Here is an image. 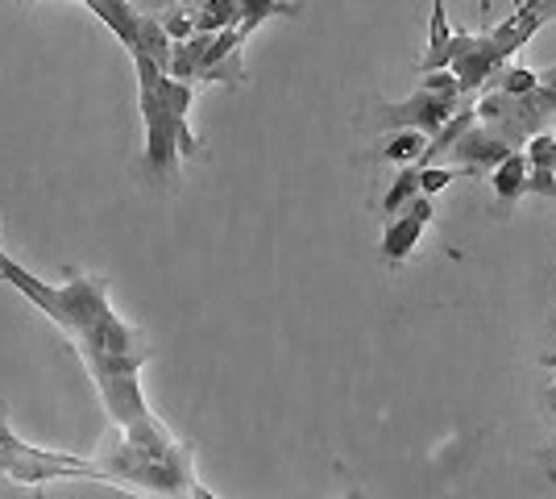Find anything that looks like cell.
<instances>
[{
	"mask_svg": "<svg viewBox=\"0 0 556 499\" xmlns=\"http://www.w3.org/2000/svg\"><path fill=\"white\" fill-rule=\"evenodd\" d=\"M0 284L17 287L54 329L67 333L79 362L88 366L109 412V441L92 458L104 483L154 499H191V453L159 425L141 396V366L150 362V346L125 316H116L109 279L71 275L63 284H42L22 262L0 254Z\"/></svg>",
	"mask_w": 556,
	"mask_h": 499,
	"instance_id": "cell-1",
	"label": "cell"
},
{
	"mask_svg": "<svg viewBox=\"0 0 556 499\" xmlns=\"http://www.w3.org/2000/svg\"><path fill=\"white\" fill-rule=\"evenodd\" d=\"M134 59V72H138V109L141 125H146V163L159 175H179V159H195L204 146L191 134V125L184 117H175L166 109V100L159 96V79L163 67L154 59H146L141 50H129Z\"/></svg>",
	"mask_w": 556,
	"mask_h": 499,
	"instance_id": "cell-2",
	"label": "cell"
},
{
	"mask_svg": "<svg viewBox=\"0 0 556 499\" xmlns=\"http://www.w3.org/2000/svg\"><path fill=\"white\" fill-rule=\"evenodd\" d=\"M0 478L17 483V487H47L54 478H96L104 483L100 466L92 458H75V453H59V450H38L22 441L13 428H9V416H4V404H0Z\"/></svg>",
	"mask_w": 556,
	"mask_h": 499,
	"instance_id": "cell-3",
	"label": "cell"
},
{
	"mask_svg": "<svg viewBox=\"0 0 556 499\" xmlns=\"http://www.w3.org/2000/svg\"><path fill=\"white\" fill-rule=\"evenodd\" d=\"M457 113V96H441V92H424L419 88L412 100H399V104H382V117L387 125H399V129H419L424 138H432L444 121Z\"/></svg>",
	"mask_w": 556,
	"mask_h": 499,
	"instance_id": "cell-4",
	"label": "cell"
},
{
	"mask_svg": "<svg viewBox=\"0 0 556 499\" xmlns=\"http://www.w3.org/2000/svg\"><path fill=\"white\" fill-rule=\"evenodd\" d=\"M428 221H432V196H424L416 191L399 213L387 221V229H382V241H378V250H382V259L387 262H403L412 250L419 246L424 238V229H428Z\"/></svg>",
	"mask_w": 556,
	"mask_h": 499,
	"instance_id": "cell-5",
	"label": "cell"
},
{
	"mask_svg": "<svg viewBox=\"0 0 556 499\" xmlns=\"http://www.w3.org/2000/svg\"><path fill=\"white\" fill-rule=\"evenodd\" d=\"M515 146L507 142V138H498L490 125H482V121H473L469 129H465L457 142L448 146V154L462 163L465 175H478V171H494V166L507 159Z\"/></svg>",
	"mask_w": 556,
	"mask_h": 499,
	"instance_id": "cell-6",
	"label": "cell"
},
{
	"mask_svg": "<svg viewBox=\"0 0 556 499\" xmlns=\"http://www.w3.org/2000/svg\"><path fill=\"white\" fill-rule=\"evenodd\" d=\"M448 72L457 75L462 96H478V88H486L490 79L498 75V59H494V50H490L486 34L478 38V47H469L465 54H457V59L448 63Z\"/></svg>",
	"mask_w": 556,
	"mask_h": 499,
	"instance_id": "cell-7",
	"label": "cell"
},
{
	"mask_svg": "<svg viewBox=\"0 0 556 499\" xmlns=\"http://www.w3.org/2000/svg\"><path fill=\"white\" fill-rule=\"evenodd\" d=\"M79 4L92 9L100 25H109V34L125 50L138 47V9H134V0H79Z\"/></svg>",
	"mask_w": 556,
	"mask_h": 499,
	"instance_id": "cell-8",
	"label": "cell"
},
{
	"mask_svg": "<svg viewBox=\"0 0 556 499\" xmlns=\"http://www.w3.org/2000/svg\"><path fill=\"white\" fill-rule=\"evenodd\" d=\"M300 0H237V34L250 42L270 17H300Z\"/></svg>",
	"mask_w": 556,
	"mask_h": 499,
	"instance_id": "cell-9",
	"label": "cell"
},
{
	"mask_svg": "<svg viewBox=\"0 0 556 499\" xmlns=\"http://www.w3.org/2000/svg\"><path fill=\"white\" fill-rule=\"evenodd\" d=\"M448 38H453L448 9H444V0H432V17H428V50H424V59H419V72L448 67Z\"/></svg>",
	"mask_w": 556,
	"mask_h": 499,
	"instance_id": "cell-10",
	"label": "cell"
},
{
	"mask_svg": "<svg viewBox=\"0 0 556 499\" xmlns=\"http://www.w3.org/2000/svg\"><path fill=\"white\" fill-rule=\"evenodd\" d=\"M494 196L498 200H519L523 196V184H528V154H523V146L519 150H510L503 163L494 166Z\"/></svg>",
	"mask_w": 556,
	"mask_h": 499,
	"instance_id": "cell-11",
	"label": "cell"
},
{
	"mask_svg": "<svg viewBox=\"0 0 556 499\" xmlns=\"http://www.w3.org/2000/svg\"><path fill=\"white\" fill-rule=\"evenodd\" d=\"M195 34H220L237 29V0H191Z\"/></svg>",
	"mask_w": 556,
	"mask_h": 499,
	"instance_id": "cell-12",
	"label": "cell"
},
{
	"mask_svg": "<svg viewBox=\"0 0 556 499\" xmlns=\"http://www.w3.org/2000/svg\"><path fill=\"white\" fill-rule=\"evenodd\" d=\"M170 34H166L163 25H159V17H141L138 13V47L134 50H141L146 59H154L159 67L166 72V63H170Z\"/></svg>",
	"mask_w": 556,
	"mask_h": 499,
	"instance_id": "cell-13",
	"label": "cell"
},
{
	"mask_svg": "<svg viewBox=\"0 0 556 499\" xmlns=\"http://www.w3.org/2000/svg\"><path fill=\"white\" fill-rule=\"evenodd\" d=\"M419 191V166L416 163H407V166H399V175L391 179V191L382 196V216H394L412 196Z\"/></svg>",
	"mask_w": 556,
	"mask_h": 499,
	"instance_id": "cell-14",
	"label": "cell"
},
{
	"mask_svg": "<svg viewBox=\"0 0 556 499\" xmlns=\"http://www.w3.org/2000/svg\"><path fill=\"white\" fill-rule=\"evenodd\" d=\"M424 146H428V138H424L419 129H399L391 142H387V150H382V159H391V163H399V166L419 163Z\"/></svg>",
	"mask_w": 556,
	"mask_h": 499,
	"instance_id": "cell-15",
	"label": "cell"
},
{
	"mask_svg": "<svg viewBox=\"0 0 556 499\" xmlns=\"http://www.w3.org/2000/svg\"><path fill=\"white\" fill-rule=\"evenodd\" d=\"M490 84H498L507 96H528L540 84V75L532 67H498V75L490 79Z\"/></svg>",
	"mask_w": 556,
	"mask_h": 499,
	"instance_id": "cell-16",
	"label": "cell"
},
{
	"mask_svg": "<svg viewBox=\"0 0 556 499\" xmlns=\"http://www.w3.org/2000/svg\"><path fill=\"white\" fill-rule=\"evenodd\" d=\"M465 171L462 166H419V191H424V196H437V191H444L448 188V184H453V179H462Z\"/></svg>",
	"mask_w": 556,
	"mask_h": 499,
	"instance_id": "cell-17",
	"label": "cell"
},
{
	"mask_svg": "<svg viewBox=\"0 0 556 499\" xmlns=\"http://www.w3.org/2000/svg\"><path fill=\"white\" fill-rule=\"evenodd\" d=\"M419 88L424 92H441V96H462V84L448 67H437V72H419Z\"/></svg>",
	"mask_w": 556,
	"mask_h": 499,
	"instance_id": "cell-18",
	"label": "cell"
},
{
	"mask_svg": "<svg viewBox=\"0 0 556 499\" xmlns=\"http://www.w3.org/2000/svg\"><path fill=\"white\" fill-rule=\"evenodd\" d=\"M556 17V0H540V22H553Z\"/></svg>",
	"mask_w": 556,
	"mask_h": 499,
	"instance_id": "cell-19",
	"label": "cell"
},
{
	"mask_svg": "<svg viewBox=\"0 0 556 499\" xmlns=\"http://www.w3.org/2000/svg\"><path fill=\"white\" fill-rule=\"evenodd\" d=\"M191 496H195V499H220V496H212V491H204V487H200V483H195V487H191Z\"/></svg>",
	"mask_w": 556,
	"mask_h": 499,
	"instance_id": "cell-20",
	"label": "cell"
},
{
	"mask_svg": "<svg viewBox=\"0 0 556 499\" xmlns=\"http://www.w3.org/2000/svg\"><path fill=\"white\" fill-rule=\"evenodd\" d=\"M548 475H553V483H556V458H553V466H548Z\"/></svg>",
	"mask_w": 556,
	"mask_h": 499,
	"instance_id": "cell-21",
	"label": "cell"
},
{
	"mask_svg": "<svg viewBox=\"0 0 556 499\" xmlns=\"http://www.w3.org/2000/svg\"><path fill=\"white\" fill-rule=\"evenodd\" d=\"M13 4H34V0H13Z\"/></svg>",
	"mask_w": 556,
	"mask_h": 499,
	"instance_id": "cell-22",
	"label": "cell"
},
{
	"mask_svg": "<svg viewBox=\"0 0 556 499\" xmlns=\"http://www.w3.org/2000/svg\"><path fill=\"white\" fill-rule=\"evenodd\" d=\"M349 499H362V491H353V496H349Z\"/></svg>",
	"mask_w": 556,
	"mask_h": 499,
	"instance_id": "cell-23",
	"label": "cell"
}]
</instances>
